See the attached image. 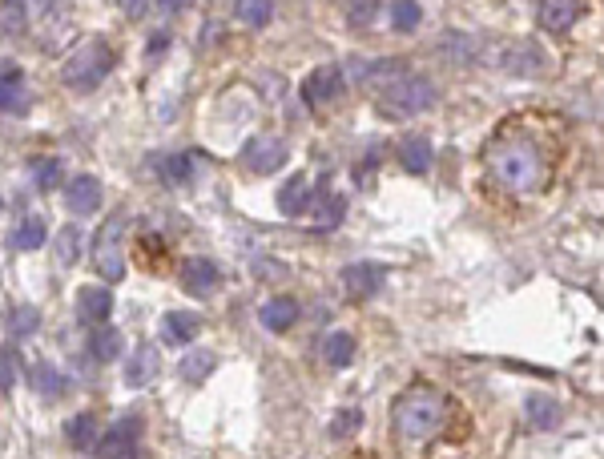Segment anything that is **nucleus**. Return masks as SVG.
<instances>
[{
  "label": "nucleus",
  "mask_w": 604,
  "mask_h": 459,
  "mask_svg": "<svg viewBox=\"0 0 604 459\" xmlns=\"http://www.w3.org/2000/svg\"><path fill=\"white\" fill-rule=\"evenodd\" d=\"M484 162H488L492 178H496L508 194H516V198L540 194V190L548 186V178H552V158L544 153V145H540L532 133H516V129L500 133V137L488 145Z\"/></svg>",
  "instance_id": "nucleus-1"
},
{
  "label": "nucleus",
  "mask_w": 604,
  "mask_h": 459,
  "mask_svg": "<svg viewBox=\"0 0 604 459\" xmlns=\"http://www.w3.org/2000/svg\"><path fill=\"white\" fill-rule=\"evenodd\" d=\"M447 419H451V399L439 387H427V383L407 387L391 403V431L403 447H419V443L439 439Z\"/></svg>",
  "instance_id": "nucleus-2"
},
{
  "label": "nucleus",
  "mask_w": 604,
  "mask_h": 459,
  "mask_svg": "<svg viewBox=\"0 0 604 459\" xmlns=\"http://www.w3.org/2000/svg\"><path fill=\"white\" fill-rule=\"evenodd\" d=\"M431 105H435V85H431L427 77H419V73H407V69H399L395 77H387V81L379 85V93H375V109H379V117H387V121L419 117V113L431 109Z\"/></svg>",
  "instance_id": "nucleus-3"
},
{
  "label": "nucleus",
  "mask_w": 604,
  "mask_h": 459,
  "mask_svg": "<svg viewBox=\"0 0 604 459\" xmlns=\"http://www.w3.org/2000/svg\"><path fill=\"white\" fill-rule=\"evenodd\" d=\"M113 73V49L101 41V37H89L73 49V57L65 61L61 69V81L73 89V93H93L105 77Z\"/></svg>",
  "instance_id": "nucleus-4"
},
{
  "label": "nucleus",
  "mask_w": 604,
  "mask_h": 459,
  "mask_svg": "<svg viewBox=\"0 0 604 459\" xmlns=\"http://www.w3.org/2000/svg\"><path fill=\"white\" fill-rule=\"evenodd\" d=\"M141 435H145V419L141 415H121L105 427V435H97L93 451L97 455H137L141 451Z\"/></svg>",
  "instance_id": "nucleus-5"
},
{
  "label": "nucleus",
  "mask_w": 604,
  "mask_h": 459,
  "mask_svg": "<svg viewBox=\"0 0 604 459\" xmlns=\"http://www.w3.org/2000/svg\"><path fill=\"white\" fill-rule=\"evenodd\" d=\"M121 230H125V222L121 218H113L109 226H101V234H97V246H93V262H97V274L113 286V282H121L125 278V258H121Z\"/></svg>",
  "instance_id": "nucleus-6"
},
{
  "label": "nucleus",
  "mask_w": 604,
  "mask_h": 459,
  "mask_svg": "<svg viewBox=\"0 0 604 459\" xmlns=\"http://www.w3.org/2000/svg\"><path fill=\"white\" fill-rule=\"evenodd\" d=\"M343 93H347V77H343L339 65H319L315 73H307V81H302V101H307L311 109L335 105Z\"/></svg>",
  "instance_id": "nucleus-7"
},
{
  "label": "nucleus",
  "mask_w": 604,
  "mask_h": 459,
  "mask_svg": "<svg viewBox=\"0 0 604 459\" xmlns=\"http://www.w3.org/2000/svg\"><path fill=\"white\" fill-rule=\"evenodd\" d=\"M286 158H290V149H286L282 137H254L242 149V162H246L250 174H274V170L286 166Z\"/></svg>",
  "instance_id": "nucleus-8"
},
{
  "label": "nucleus",
  "mask_w": 604,
  "mask_h": 459,
  "mask_svg": "<svg viewBox=\"0 0 604 459\" xmlns=\"http://www.w3.org/2000/svg\"><path fill=\"white\" fill-rule=\"evenodd\" d=\"M178 282H182V290L186 294H194V298H210L214 290H218V282H222V270H218V262L214 258H186L182 262V270H178Z\"/></svg>",
  "instance_id": "nucleus-9"
},
{
  "label": "nucleus",
  "mask_w": 604,
  "mask_h": 459,
  "mask_svg": "<svg viewBox=\"0 0 604 459\" xmlns=\"http://www.w3.org/2000/svg\"><path fill=\"white\" fill-rule=\"evenodd\" d=\"M383 278H387L383 266H375V262H351V266L339 274V286H343V294H347L351 302H367V298L379 294Z\"/></svg>",
  "instance_id": "nucleus-10"
},
{
  "label": "nucleus",
  "mask_w": 604,
  "mask_h": 459,
  "mask_svg": "<svg viewBox=\"0 0 604 459\" xmlns=\"http://www.w3.org/2000/svg\"><path fill=\"white\" fill-rule=\"evenodd\" d=\"M584 9H588V0H540L536 5V21H540V29L544 33H568L580 17H584Z\"/></svg>",
  "instance_id": "nucleus-11"
},
{
  "label": "nucleus",
  "mask_w": 604,
  "mask_h": 459,
  "mask_svg": "<svg viewBox=\"0 0 604 459\" xmlns=\"http://www.w3.org/2000/svg\"><path fill=\"white\" fill-rule=\"evenodd\" d=\"M65 206H69V214H73V218H89V214H97V210H101V182H97L93 174L73 178V182L65 186Z\"/></svg>",
  "instance_id": "nucleus-12"
},
{
  "label": "nucleus",
  "mask_w": 604,
  "mask_h": 459,
  "mask_svg": "<svg viewBox=\"0 0 604 459\" xmlns=\"http://www.w3.org/2000/svg\"><path fill=\"white\" fill-rule=\"evenodd\" d=\"M202 331V319L194 311H166L162 323H158V335L166 347H190Z\"/></svg>",
  "instance_id": "nucleus-13"
},
{
  "label": "nucleus",
  "mask_w": 604,
  "mask_h": 459,
  "mask_svg": "<svg viewBox=\"0 0 604 459\" xmlns=\"http://www.w3.org/2000/svg\"><path fill=\"white\" fill-rule=\"evenodd\" d=\"M294 319H298V302H294L290 294H274V298H266V302L258 306V323H262L270 335L290 331Z\"/></svg>",
  "instance_id": "nucleus-14"
},
{
  "label": "nucleus",
  "mask_w": 604,
  "mask_h": 459,
  "mask_svg": "<svg viewBox=\"0 0 604 459\" xmlns=\"http://www.w3.org/2000/svg\"><path fill=\"white\" fill-rule=\"evenodd\" d=\"M77 315H81L89 327H97V323H105V319L113 315V290H109V282H105V286H81V290H77Z\"/></svg>",
  "instance_id": "nucleus-15"
},
{
  "label": "nucleus",
  "mask_w": 604,
  "mask_h": 459,
  "mask_svg": "<svg viewBox=\"0 0 604 459\" xmlns=\"http://www.w3.org/2000/svg\"><path fill=\"white\" fill-rule=\"evenodd\" d=\"M311 202H315V190H311V178H307V174H294V178L278 190V214H286V218L307 214Z\"/></svg>",
  "instance_id": "nucleus-16"
},
{
  "label": "nucleus",
  "mask_w": 604,
  "mask_h": 459,
  "mask_svg": "<svg viewBox=\"0 0 604 459\" xmlns=\"http://www.w3.org/2000/svg\"><path fill=\"white\" fill-rule=\"evenodd\" d=\"M158 371H162V363H158V351L149 347V343H141V347L133 351V359L125 363V387L141 391V387H149V383L158 379Z\"/></svg>",
  "instance_id": "nucleus-17"
},
{
  "label": "nucleus",
  "mask_w": 604,
  "mask_h": 459,
  "mask_svg": "<svg viewBox=\"0 0 604 459\" xmlns=\"http://www.w3.org/2000/svg\"><path fill=\"white\" fill-rule=\"evenodd\" d=\"M431 162H435V149H431V141H427L423 133H407V137L399 141V166H403L407 174H427Z\"/></svg>",
  "instance_id": "nucleus-18"
},
{
  "label": "nucleus",
  "mask_w": 604,
  "mask_h": 459,
  "mask_svg": "<svg viewBox=\"0 0 604 459\" xmlns=\"http://www.w3.org/2000/svg\"><path fill=\"white\" fill-rule=\"evenodd\" d=\"M524 415H528V423L540 427V431H556L560 419H564L560 403H556L552 395H540V391H532V395L524 399Z\"/></svg>",
  "instance_id": "nucleus-19"
},
{
  "label": "nucleus",
  "mask_w": 604,
  "mask_h": 459,
  "mask_svg": "<svg viewBox=\"0 0 604 459\" xmlns=\"http://www.w3.org/2000/svg\"><path fill=\"white\" fill-rule=\"evenodd\" d=\"M85 347H89V355H93L97 363H113V359H121V351H125V335H121L117 327H105V323H97Z\"/></svg>",
  "instance_id": "nucleus-20"
},
{
  "label": "nucleus",
  "mask_w": 604,
  "mask_h": 459,
  "mask_svg": "<svg viewBox=\"0 0 604 459\" xmlns=\"http://www.w3.org/2000/svg\"><path fill=\"white\" fill-rule=\"evenodd\" d=\"M49 242V222L41 214H29L13 234H9V246L13 250H41Z\"/></svg>",
  "instance_id": "nucleus-21"
},
{
  "label": "nucleus",
  "mask_w": 604,
  "mask_h": 459,
  "mask_svg": "<svg viewBox=\"0 0 604 459\" xmlns=\"http://www.w3.org/2000/svg\"><path fill=\"white\" fill-rule=\"evenodd\" d=\"M355 351H359V343H355L351 331H331V335L323 339V359H327V367H351V363H355Z\"/></svg>",
  "instance_id": "nucleus-22"
},
{
  "label": "nucleus",
  "mask_w": 604,
  "mask_h": 459,
  "mask_svg": "<svg viewBox=\"0 0 604 459\" xmlns=\"http://www.w3.org/2000/svg\"><path fill=\"white\" fill-rule=\"evenodd\" d=\"M154 166H158V178L166 186H186L194 178V153H166Z\"/></svg>",
  "instance_id": "nucleus-23"
},
{
  "label": "nucleus",
  "mask_w": 604,
  "mask_h": 459,
  "mask_svg": "<svg viewBox=\"0 0 604 459\" xmlns=\"http://www.w3.org/2000/svg\"><path fill=\"white\" fill-rule=\"evenodd\" d=\"M218 371V355L214 351H190L182 363H178V375H182V383H206L210 375Z\"/></svg>",
  "instance_id": "nucleus-24"
},
{
  "label": "nucleus",
  "mask_w": 604,
  "mask_h": 459,
  "mask_svg": "<svg viewBox=\"0 0 604 459\" xmlns=\"http://www.w3.org/2000/svg\"><path fill=\"white\" fill-rule=\"evenodd\" d=\"M97 435H101V427H97V415H93V411H81V415H73V419L65 423V439H69L77 451H93Z\"/></svg>",
  "instance_id": "nucleus-25"
},
{
  "label": "nucleus",
  "mask_w": 604,
  "mask_h": 459,
  "mask_svg": "<svg viewBox=\"0 0 604 459\" xmlns=\"http://www.w3.org/2000/svg\"><path fill=\"white\" fill-rule=\"evenodd\" d=\"M274 17V0H238L234 5V21L246 29H266Z\"/></svg>",
  "instance_id": "nucleus-26"
},
{
  "label": "nucleus",
  "mask_w": 604,
  "mask_h": 459,
  "mask_svg": "<svg viewBox=\"0 0 604 459\" xmlns=\"http://www.w3.org/2000/svg\"><path fill=\"white\" fill-rule=\"evenodd\" d=\"M419 25H423V9H419V0H395V5H391V29H395V33H403V37H411Z\"/></svg>",
  "instance_id": "nucleus-27"
},
{
  "label": "nucleus",
  "mask_w": 604,
  "mask_h": 459,
  "mask_svg": "<svg viewBox=\"0 0 604 459\" xmlns=\"http://www.w3.org/2000/svg\"><path fill=\"white\" fill-rule=\"evenodd\" d=\"M29 379H33V387H37V395H45V399H57V395L65 391V383H69L53 363H37V367L29 371Z\"/></svg>",
  "instance_id": "nucleus-28"
},
{
  "label": "nucleus",
  "mask_w": 604,
  "mask_h": 459,
  "mask_svg": "<svg viewBox=\"0 0 604 459\" xmlns=\"http://www.w3.org/2000/svg\"><path fill=\"white\" fill-rule=\"evenodd\" d=\"M65 182V166H61V158H37L33 162V186L45 194V190H57Z\"/></svg>",
  "instance_id": "nucleus-29"
},
{
  "label": "nucleus",
  "mask_w": 604,
  "mask_h": 459,
  "mask_svg": "<svg viewBox=\"0 0 604 459\" xmlns=\"http://www.w3.org/2000/svg\"><path fill=\"white\" fill-rule=\"evenodd\" d=\"M37 327H41V311H37V306H17V311H9V335L13 339H29Z\"/></svg>",
  "instance_id": "nucleus-30"
},
{
  "label": "nucleus",
  "mask_w": 604,
  "mask_h": 459,
  "mask_svg": "<svg viewBox=\"0 0 604 459\" xmlns=\"http://www.w3.org/2000/svg\"><path fill=\"white\" fill-rule=\"evenodd\" d=\"M363 419H367V415H363V407H343V411L331 419L327 435H331V439H351V435L363 427Z\"/></svg>",
  "instance_id": "nucleus-31"
},
{
  "label": "nucleus",
  "mask_w": 604,
  "mask_h": 459,
  "mask_svg": "<svg viewBox=\"0 0 604 459\" xmlns=\"http://www.w3.org/2000/svg\"><path fill=\"white\" fill-rule=\"evenodd\" d=\"M57 258H61V266H73V262L81 258V230H77V222H69V226L61 230V238H57Z\"/></svg>",
  "instance_id": "nucleus-32"
},
{
  "label": "nucleus",
  "mask_w": 604,
  "mask_h": 459,
  "mask_svg": "<svg viewBox=\"0 0 604 459\" xmlns=\"http://www.w3.org/2000/svg\"><path fill=\"white\" fill-rule=\"evenodd\" d=\"M25 29V0H5V5H0V33H21Z\"/></svg>",
  "instance_id": "nucleus-33"
},
{
  "label": "nucleus",
  "mask_w": 604,
  "mask_h": 459,
  "mask_svg": "<svg viewBox=\"0 0 604 459\" xmlns=\"http://www.w3.org/2000/svg\"><path fill=\"white\" fill-rule=\"evenodd\" d=\"M375 9H379V0H351V9H347V25H351L355 33L371 29V21H375Z\"/></svg>",
  "instance_id": "nucleus-34"
},
{
  "label": "nucleus",
  "mask_w": 604,
  "mask_h": 459,
  "mask_svg": "<svg viewBox=\"0 0 604 459\" xmlns=\"http://www.w3.org/2000/svg\"><path fill=\"white\" fill-rule=\"evenodd\" d=\"M17 387V351L13 347H0V391H13Z\"/></svg>",
  "instance_id": "nucleus-35"
},
{
  "label": "nucleus",
  "mask_w": 604,
  "mask_h": 459,
  "mask_svg": "<svg viewBox=\"0 0 604 459\" xmlns=\"http://www.w3.org/2000/svg\"><path fill=\"white\" fill-rule=\"evenodd\" d=\"M149 5H154V0H117V9L129 17V21H137V17H145L149 13Z\"/></svg>",
  "instance_id": "nucleus-36"
},
{
  "label": "nucleus",
  "mask_w": 604,
  "mask_h": 459,
  "mask_svg": "<svg viewBox=\"0 0 604 459\" xmlns=\"http://www.w3.org/2000/svg\"><path fill=\"white\" fill-rule=\"evenodd\" d=\"M0 85H21V65L17 61H0Z\"/></svg>",
  "instance_id": "nucleus-37"
},
{
  "label": "nucleus",
  "mask_w": 604,
  "mask_h": 459,
  "mask_svg": "<svg viewBox=\"0 0 604 459\" xmlns=\"http://www.w3.org/2000/svg\"><path fill=\"white\" fill-rule=\"evenodd\" d=\"M154 5H162V9H166V13H178V9H182V5H186V0H154Z\"/></svg>",
  "instance_id": "nucleus-38"
},
{
  "label": "nucleus",
  "mask_w": 604,
  "mask_h": 459,
  "mask_svg": "<svg viewBox=\"0 0 604 459\" xmlns=\"http://www.w3.org/2000/svg\"><path fill=\"white\" fill-rule=\"evenodd\" d=\"M13 93H17V89H5V85H0V109L13 105Z\"/></svg>",
  "instance_id": "nucleus-39"
},
{
  "label": "nucleus",
  "mask_w": 604,
  "mask_h": 459,
  "mask_svg": "<svg viewBox=\"0 0 604 459\" xmlns=\"http://www.w3.org/2000/svg\"><path fill=\"white\" fill-rule=\"evenodd\" d=\"M0 210H5V198H0Z\"/></svg>",
  "instance_id": "nucleus-40"
}]
</instances>
